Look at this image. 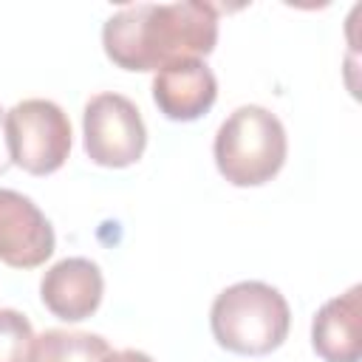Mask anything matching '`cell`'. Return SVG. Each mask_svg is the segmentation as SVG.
I'll use <instances>...</instances> for the list:
<instances>
[{
    "label": "cell",
    "mask_w": 362,
    "mask_h": 362,
    "mask_svg": "<svg viewBox=\"0 0 362 362\" xmlns=\"http://www.w3.org/2000/svg\"><path fill=\"white\" fill-rule=\"evenodd\" d=\"M57 238L42 209L17 189H0V263L37 269L54 255Z\"/></svg>",
    "instance_id": "cell-6"
},
{
    "label": "cell",
    "mask_w": 362,
    "mask_h": 362,
    "mask_svg": "<svg viewBox=\"0 0 362 362\" xmlns=\"http://www.w3.org/2000/svg\"><path fill=\"white\" fill-rule=\"evenodd\" d=\"M218 79L204 59H178L156 71L153 102L170 122H195L212 110Z\"/></svg>",
    "instance_id": "cell-8"
},
{
    "label": "cell",
    "mask_w": 362,
    "mask_h": 362,
    "mask_svg": "<svg viewBox=\"0 0 362 362\" xmlns=\"http://www.w3.org/2000/svg\"><path fill=\"white\" fill-rule=\"evenodd\" d=\"M11 167V158H8V150H6V133H3V110H0V175Z\"/></svg>",
    "instance_id": "cell-13"
},
{
    "label": "cell",
    "mask_w": 362,
    "mask_h": 362,
    "mask_svg": "<svg viewBox=\"0 0 362 362\" xmlns=\"http://www.w3.org/2000/svg\"><path fill=\"white\" fill-rule=\"evenodd\" d=\"M218 42V8L198 0L136 3L102 25V48L122 71H158L178 59H201Z\"/></svg>",
    "instance_id": "cell-1"
},
{
    "label": "cell",
    "mask_w": 362,
    "mask_h": 362,
    "mask_svg": "<svg viewBox=\"0 0 362 362\" xmlns=\"http://www.w3.org/2000/svg\"><path fill=\"white\" fill-rule=\"evenodd\" d=\"M105 294V277L88 257H65L40 280L42 305L65 322H82L96 314Z\"/></svg>",
    "instance_id": "cell-7"
},
{
    "label": "cell",
    "mask_w": 362,
    "mask_h": 362,
    "mask_svg": "<svg viewBox=\"0 0 362 362\" xmlns=\"http://www.w3.org/2000/svg\"><path fill=\"white\" fill-rule=\"evenodd\" d=\"M107 354L110 345L99 334L48 328L34 337L31 362H105Z\"/></svg>",
    "instance_id": "cell-10"
},
{
    "label": "cell",
    "mask_w": 362,
    "mask_h": 362,
    "mask_svg": "<svg viewBox=\"0 0 362 362\" xmlns=\"http://www.w3.org/2000/svg\"><path fill=\"white\" fill-rule=\"evenodd\" d=\"M291 325L286 297L263 280H240L223 288L209 308L215 342L238 356H266L277 351Z\"/></svg>",
    "instance_id": "cell-2"
},
{
    "label": "cell",
    "mask_w": 362,
    "mask_h": 362,
    "mask_svg": "<svg viewBox=\"0 0 362 362\" xmlns=\"http://www.w3.org/2000/svg\"><path fill=\"white\" fill-rule=\"evenodd\" d=\"M34 328L17 308H0V362H31Z\"/></svg>",
    "instance_id": "cell-11"
},
{
    "label": "cell",
    "mask_w": 362,
    "mask_h": 362,
    "mask_svg": "<svg viewBox=\"0 0 362 362\" xmlns=\"http://www.w3.org/2000/svg\"><path fill=\"white\" fill-rule=\"evenodd\" d=\"M11 164L31 175L57 173L71 153V119L51 99H23L3 116Z\"/></svg>",
    "instance_id": "cell-4"
},
{
    "label": "cell",
    "mask_w": 362,
    "mask_h": 362,
    "mask_svg": "<svg viewBox=\"0 0 362 362\" xmlns=\"http://www.w3.org/2000/svg\"><path fill=\"white\" fill-rule=\"evenodd\" d=\"M215 167L232 187H263L288 156L283 122L260 105L235 107L215 133Z\"/></svg>",
    "instance_id": "cell-3"
},
{
    "label": "cell",
    "mask_w": 362,
    "mask_h": 362,
    "mask_svg": "<svg viewBox=\"0 0 362 362\" xmlns=\"http://www.w3.org/2000/svg\"><path fill=\"white\" fill-rule=\"evenodd\" d=\"M105 362H156L150 354L136 351V348H124V351H110Z\"/></svg>",
    "instance_id": "cell-12"
},
{
    "label": "cell",
    "mask_w": 362,
    "mask_h": 362,
    "mask_svg": "<svg viewBox=\"0 0 362 362\" xmlns=\"http://www.w3.org/2000/svg\"><path fill=\"white\" fill-rule=\"evenodd\" d=\"M311 348L322 362L362 359V286L322 303L311 320Z\"/></svg>",
    "instance_id": "cell-9"
},
{
    "label": "cell",
    "mask_w": 362,
    "mask_h": 362,
    "mask_svg": "<svg viewBox=\"0 0 362 362\" xmlns=\"http://www.w3.org/2000/svg\"><path fill=\"white\" fill-rule=\"evenodd\" d=\"M82 147L99 167L122 170L136 164L147 147V127L136 102L113 90L90 96L82 110Z\"/></svg>",
    "instance_id": "cell-5"
}]
</instances>
